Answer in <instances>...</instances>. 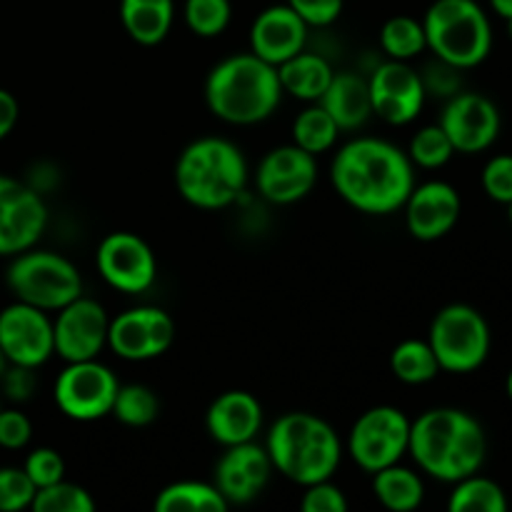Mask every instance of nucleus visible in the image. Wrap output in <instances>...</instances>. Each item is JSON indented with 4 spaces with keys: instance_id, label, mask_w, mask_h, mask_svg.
Returning <instances> with one entry per match:
<instances>
[{
    "instance_id": "22",
    "label": "nucleus",
    "mask_w": 512,
    "mask_h": 512,
    "mask_svg": "<svg viewBox=\"0 0 512 512\" xmlns=\"http://www.w3.org/2000/svg\"><path fill=\"white\" fill-rule=\"evenodd\" d=\"M205 428L210 438L225 448L248 443L263 428V408L255 395L245 390H228L210 403L205 413Z\"/></svg>"
},
{
    "instance_id": "47",
    "label": "nucleus",
    "mask_w": 512,
    "mask_h": 512,
    "mask_svg": "<svg viewBox=\"0 0 512 512\" xmlns=\"http://www.w3.org/2000/svg\"><path fill=\"white\" fill-rule=\"evenodd\" d=\"M505 20H508V35L512 38V18H505Z\"/></svg>"
},
{
    "instance_id": "6",
    "label": "nucleus",
    "mask_w": 512,
    "mask_h": 512,
    "mask_svg": "<svg viewBox=\"0 0 512 512\" xmlns=\"http://www.w3.org/2000/svg\"><path fill=\"white\" fill-rule=\"evenodd\" d=\"M423 28L428 48L458 70L480 65L493 48L490 20L475 0H435Z\"/></svg>"
},
{
    "instance_id": "4",
    "label": "nucleus",
    "mask_w": 512,
    "mask_h": 512,
    "mask_svg": "<svg viewBox=\"0 0 512 512\" xmlns=\"http://www.w3.org/2000/svg\"><path fill=\"white\" fill-rule=\"evenodd\" d=\"M265 450L273 470L298 485L330 480L343 458L338 433L313 413H285L273 423Z\"/></svg>"
},
{
    "instance_id": "49",
    "label": "nucleus",
    "mask_w": 512,
    "mask_h": 512,
    "mask_svg": "<svg viewBox=\"0 0 512 512\" xmlns=\"http://www.w3.org/2000/svg\"><path fill=\"white\" fill-rule=\"evenodd\" d=\"M0 408H3V405H0Z\"/></svg>"
},
{
    "instance_id": "8",
    "label": "nucleus",
    "mask_w": 512,
    "mask_h": 512,
    "mask_svg": "<svg viewBox=\"0 0 512 512\" xmlns=\"http://www.w3.org/2000/svg\"><path fill=\"white\" fill-rule=\"evenodd\" d=\"M428 343L440 370L473 373L490 355V328L483 315L463 303L445 305L430 323Z\"/></svg>"
},
{
    "instance_id": "3",
    "label": "nucleus",
    "mask_w": 512,
    "mask_h": 512,
    "mask_svg": "<svg viewBox=\"0 0 512 512\" xmlns=\"http://www.w3.org/2000/svg\"><path fill=\"white\" fill-rule=\"evenodd\" d=\"M283 98L278 68L250 53L230 55L210 70L205 103L215 118L233 125H253L270 118Z\"/></svg>"
},
{
    "instance_id": "11",
    "label": "nucleus",
    "mask_w": 512,
    "mask_h": 512,
    "mask_svg": "<svg viewBox=\"0 0 512 512\" xmlns=\"http://www.w3.org/2000/svg\"><path fill=\"white\" fill-rule=\"evenodd\" d=\"M48 225V208L30 185L0 173V255L33 248Z\"/></svg>"
},
{
    "instance_id": "43",
    "label": "nucleus",
    "mask_w": 512,
    "mask_h": 512,
    "mask_svg": "<svg viewBox=\"0 0 512 512\" xmlns=\"http://www.w3.org/2000/svg\"><path fill=\"white\" fill-rule=\"evenodd\" d=\"M20 115V105L15 100V95L10 90L0 88V140L8 138L13 133L15 123H18Z\"/></svg>"
},
{
    "instance_id": "24",
    "label": "nucleus",
    "mask_w": 512,
    "mask_h": 512,
    "mask_svg": "<svg viewBox=\"0 0 512 512\" xmlns=\"http://www.w3.org/2000/svg\"><path fill=\"white\" fill-rule=\"evenodd\" d=\"M333 75L335 70L330 68V63L323 55L305 53V50H300L298 55L278 65V78L283 93H290L298 100H310V103L323 98Z\"/></svg>"
},
{
    "instance_id": "46",
    "label": "nucleus",
    "mask_w": 512,
    "mask_h": 512,
    "mask_svg": "<svg viewBox=\"0 0 512 512\" xmlns=\"http://www.w3.org/2000/svg\"><path fill=\"white\" fill-rule=\"evenodd\" d=\"M505 390H508V398L512 400V370H510V375H508V383H505Z\"/></svg>"
},
{
    "instance_id": "41",
    "label": "nucleus",
    "mask_w": 512,
    "mask_h": 512,
    "mask_svg": "<svg viewBox=\"0 0 512 512\" xmlns=\"http://www.w3.org/2000/svg\"><path fill=\"white\" fill-rule=\"evenodd\" d=\"M308 25L323 28L335 23L343 13V0H285Z\"/></svg>"
},
{
    "instance_id": "13",
    "label": "nucleus",
    "mask_w": 512,
    "mask_h": 512,
    "mask_svg": "<svg viewBox=\"0 0 512 512\" xmlns=\"http://www.w3.org/2000/svg\"><path fill=\"white\" fill-rule=\"evenodd\" d=\"M175 340V323L160 308H130L110 320L108 345L118 358L143 363L168 353Z\"/></svg>"
},
{
    "instance_id": "19",
    "label": "nucleus",
    "mask_w": 512,
    "mask_h": 512,
    "mask_svg": "<svg viewBox=\"0 0 512 512\" xmlns=\"http://www.w3.org/2000/svg\"><path fill=\"white\" fill-rule=\"evenodd\" d=\"M273 463L268 450L255 445L253 440L230 445L223 458L215 465V488L220 490L228 505H245L260 495L268 485Z\"/></svg>"
},
{
    "instance_id": "16",
    "label": "nucleus",
    "mask_w": 512,
    "mask_h": 512,
    "mask_svg": "<svg viewBox=\"0 0 512 512\" xmlns=\"http://www.w3.org/2000/svg\"><path fill=\"white\" fill-rule=\"evenodd\" d=\"M255 183H258V193L275 205L303 200L318 183L315 155L305 153L295 143L280 145L260 160Z\"/></svg>"
},
{
    "instance_id": "48",
    "label": "nucleus",
    "mask_w": 512,
    "mask_h": 512,
    "mask_svg": "<svg viewBox=\"0 0 512 512\" xmlns=\"http://www.w3.org/2000/svg\"><path fill=\"white\" fill-rule=\"evenodd\" d=\"M508 218H510V223H512V200L508 203Z\"/></svg>"
},
{
    "instance_id": "39",
    "label": "nucleus",
    "mask_w": 512,
    "mask_h": 512,
    "mask_svg": "<svg viewBox=\"0 0 512 512\" xmlns=\"http://www.w3.org/2000/svg\"><path fill=\"white\" fill-rule=\"evenodd\" d=\"M303 510L305 512H345L348 510V500H345L343 490L333 485L330 480H320V483L305 485L303 493Z\"/></svg>"
},
{
    "instance_id": "33",
    "label": "nucleus",
    "mask_w": 512,
    "mask_h": 512,
    "mask_svg": "<svg viewBox=\"0 0 512 512\" xmlns=\"http://www.w3.org/2000/svg\"><path fill=\"white\" fill-rule=\"evenodd\" d=\"M30 510L35 512H93L95 500L80 485L58 480L53 485L35 490V498L30 503Z\"/></svg>"
},
{
    "instance_id": "31",
    "label": "nucleus",
    "mask_w": 512,
    "mask_h": 512,
    "mask_svg": "<svg viewBox=\"0 0 512 512\" xmlns=\"http://www.w3.org/2000/svg\"><path fill=\"white\" fill-rule=\"evenodd\" d=\"M380 45L390 60L408 63V60L418 58L428 48L423 20H415L410 15H395L380 30Z\"/></svg>"
},
{
    "instance_id": "17",
    "label": "nucleus",
    "mask_w": 512,
    "mask_h": 512,
    "mask_svg": "<svg viewBox=\"0 0 512 512\" xmlns=\"http://www.w3.org/2000/svg\"><path fill=\"white\" fill-rule=\"evenodd\" d=\"M373 113L390 125H405L425 105V80L405 60H388L368 80Z\"/></svg>"
},
{
    "instance_id": "14",
    "label": "nucleus",
    "mask_w": 512,
    "mask_h": 512,
    "mask_svg": "<svg viewBox=\"0 0 512 512\" xmlns=\"http://www.w3.org/2000/svg\"><path fill=\"white\" fill-rule=\"evenodd\" d=\"M100 275L120 293H145L155 283L158 263L150 245L135 233H110L95 253Z\"/></svg>"
},
{
    "instance_id": "40",
    "label": "nucleus",
    "mask_w": 512,
    "mask_h": 512,
    "mask_svg": "<svg viewBox=\"0 0 512 512\" xmlns=\"http://www.w3.org/2000/svg\"><path fill=\"white\" fill-rule=\"evenodd\" d=\"M33 438V423L20 410L0 408V448L23 450Z\"/></svg>"
},
{
    "instance_id": "36",
    "label": "nucleus",
    "mask_w": 512,
    "mask_h": 512,
    "mask_svg": "<svg viewBox=\"0 0 512 512\" xmlns=\"http://www.w3.org/2000/svg\"><path fill=\"white\" fill-rule=\"evenodd\" d=\"M33 480L23 468H0V512H18L30 508L35 498Z\"/></svg>"
},
{
    "instance_id": "30",
    "label": "nucleus",
    "mask_w": 512,
    "mask_h": 512,
    "mask_svg": "<svg viewBox=\"0 0 512 512\" xmlns=\"http://www.w3.org/2000/svg\"><path fill=\"white\" fill-rule=\"evenodd\" d=\"M338 135L340 128L323 105H310L293 123V143L310 155H320L333 148Z\"/></svg>"
},
{
    "instance_id": "34",
    "label": "nucleus",
    "mask_w": 512,
    "mask_h": 512,
    "mask_svg": "<svg viewBox=\"0 0 512 512\" xmlns=\"http://www.w3.org/2000/svg\"><path fill=\"white\" fill-rule=\"evenodd\" d=\"M453 153H455L453 143H450V138L445 135V130L440 128L438 123V125H425V128H420L418 133L413 135L408 158L413 160L415 165H420V168L435 170V168H443V165L453 158Z\"/></svg>"
},
{
    "instance_id": "12",
    "label": "nucleus",
    "mask_w": 512,
    "mask_h": 512,
    "mask_svg": "<svg viewBox=\"0 0 512 512\" xmlns=\"http://www.w3.org/2000/svg\"><path fill=\"white\" fill-rule=\"evenodd\" d=\"M0 350L10 365L38 370L55 353L53 320L45 310L15 300L0 310Z\"/></svg>"
},
{
    "instance_id": "35",
    "label": "nucleus",
    "mask_w": 512,
    "mask_h": 512,
    "mask_svg": "<svg viewBox=\"0 0 512 512\" xmlns=\"http://www.w3.org/2000/svg\"><path fill=\"white\" fill-rule=\"evenodd\" d=\"M230 0H185L183 18L188 28L200 38H215L230 23Z\"/></svg>"
},
{
    "instance_id": "45",
    "label": "nucleus",
    "mask_w": 512,
    "mask_h": 512,
    "mask_svg": "<svg viewBox=\"0 0 512 512\" xmlns=\"http://www.w3.org/2000/svg\"><path fill=\"white\" fill-rule=\"evenodd\" d=\"M8 358H5V353H3V350H0V378H3V373H5V370H8Z\"/></svg>"
},
{
    "instance_id": "38",
    "label": "nucleus",
    "mask_w": 512,
    "mask_h": 512,
    "mask_svg": "<svg viewBox=\"0 0 512 512\" xmlns=\"http://www.w3.org/2000/svg\"><path fill=\"white\" fill-rule=\"evenodd\" d=\"M483 188L498 203L512 200V155H495L483 170Z\"/></svg>"
},
{
    "instance_id": "21",
    "label": "nucleus",
    "mask_w": 512,
    "mask_h": 512,
    "mask_svg": "<svg viewBox=\"0 0 512 512\" xmlns=\"http://www.w3.org/2000/svg\"><path fill=\"white\" fill-rule=\"evenodd\" d=\"M305 40L308 23L288 3L265 8L250 28V50L275 68L298 55L305 48Z\"/></svg>"
},
{
    "instance_id": "23",
    "label": "nucleus",
    "mask_w": 512,
    "mask_h": 512,
    "mask_svg": "<svg viewBox=\"0 0 512 512\" xmlns=\"http://www.w3.org/2000/svg\"><path fill=\"white\" fill-rule=\"evenodd\" d=\"M320 105L328 110V115L340 130H358L373 115L368 80L358 73H350V70L335 73L328 90L320 98Z\"/></svg>"
},
{
    "instance_id": "2",
    "label": "nucleus",
    "mask_w": 512,
    "mask_h": 512,
    "mask_svg": "<svg viewBox=\"0 0 512 512\" xmlns=\"http://www.w3.org/2000/svg\"><path fill=\"white\" fill-rule=\"evenodd\" d=\"M408 453L430 478L458 483L483 468L488 438L465 410L433 408L410 423Z\"/></svg>"
},
{
    "instance_id": "42",
    "label": "nucleus",
    "mask_w": 512,
    "mask_h": 512,
    "mask_svg": "<svg viewBox=\"0 0 512 512\" xmlns=\"http://www.w3.org/2000/svg\"><path fill=\"white\" fill-rule=\"evenodd\" d=\"M0 388H3L5 398L15 400V403H25L33 398L38 380H35V368H25V365H8V370L0 378Z\"/></svg>"
},
{
    "instance_id": "7",
    "label": "nucleus",
    "mask_w": 512,
    "mask_h": 512,
    "mask_svg": "<svg viewBox=\"0 0 512 512\" xmlns=\"http://www.w3.org/2000/svg\"><path fill=\"white\" fill-rule=\"evenodd\" d=\"M10 293L20 303L35 305L45 313H58L70 300L83 295V278L68 258L50 250H23L13 255L5 273Z\"/></svg>"
},
{
    "instance_id": "37",
    "label": "nucleus",
    "mask_w": 512,
    "mask_h": 512,
    "mask_svg": "<svg viewBox=\"0 0 512 512\" xmlns=\"http://www.w3.org/2000/svg\"><path fill=\"white\" fill-rule=\"evenodd\" d=\"M23 470L33 480L35 488H45V485H53L65 478V460L53 448H35L25 458Z\"/></svg>"
},
{
    "instance_id": "44",
    "label": "nucleus",
    "mask_w": 512,
    "mask_h": 512,
    "mask_svg": "<svg viewBox=\"0 0 512 512\" xmlns=\"http://www.w3.org/2000/svg\"><path fill=\"white\" fill-rule=\"evenodd\" d=\"M490 5L500 18H512V0H490Z\"/></svg>"
},
{
    "instance_id": "32",
    "label": "nucleus",
    "mask_w": 512,
    "mask_h": 512,
    "mask_svg": "<svg viewBox=\"0 0 512 512\" xmlns=\"http://www.w3.org/2000/svg\"><path fill=\"white\" fill-rule=\"evenodd\" d=\"M158 410V395H155L148 385L130 383L120 385L110 413H113L123 425H130V428H145V425H150L158 418Z\"/></svg>"
},
{
    "instance_id": "1",
    "label": "nucleus",
    "mask_w": 512,
    "mask_h": 512,
    "mask_svg": "<svg viewBox=\"0 0 512 512\" xmlns=\"http://www.w3.org/2000/svg\"><path fill=\"white\" fill-rule=\"evenodd\" d=\"M330 180L345 203L368 215L395 213L415 188L413 160L380 138H355L343 145L330 165Z\"/></svg>"
},
{
    "instance_id": "9",
    "label": "nucleus",
    "mask_w": 512,
    "mask_h": 512,
    "mask_svg": "<svg viewBox=\"0 0 512 512\" xmlns=\"http://www.w3.org/2000/svg\"><path fill=\"white\" fill-rule=\"evenodd\" d=\"M410 423L403 410L375 405L355 420L348 438V453L365 473H378L400 463L410 445Z\"/></svg>"
},
{
    "instance_id": "27",
    "label": "nucleus",
    "mask_w": 512,
    "mask_h": 512,
    "mask_svg": "<svg viewBox=\"0 0 512 512\" xmlns=\"http://www.w3.org/2000/svg\"><path fill=\"white\" fill-rule=\"evenodd\" d=\"M153 508L158 512H225L230 505L215 485L180 480L160 490Z\"/></svg>"
},
{
    "instance_id": "25",
    "label": "nucleus",
    "mask_w": 512,
    "mask_h": 512,
    "mask_svg": "<svg viewBox=\"0 0 512 512\" xmlns=\"http://www.w3.org/2000/svg\"><path fill=\"white\" fill-rule=\"evenodd\" d=\"M173 0H120V20L135 43L158 45L173 28Z\"/></svg>"
},
{
    "instance_id": "26",
    "label": "nucleus",
    "mask_w": 512,
    "mask_h": 512,
    "mask_svg": "<svg viewBox=\"0 0 512 512\" xmlns=\"http://www.w3.org/2000/svg\"><path fill=\"white\" fill-rule=\"evenodd\" d=\"M373 493L385 508L395 512H408L420 508V503H423L425 498V488L420 475L398 463L373 473Z\"/></svg>"
},
{
    "instance_id": "29",
    "label": "nucleus",
    "mask_w": 512,
    "mask_h": 512,
    "mask_svg": "<svg viewBox=\"0 0 512 512\" xmlns=\"http://www.w3.org/2000/svg\"><path fill=\"white\" fill-rule=\"evenodd\" d=\"M390 370L403 383L423 385L440 373V363L428 340H403L390 355Z\"/></svg>"
},
{
    "instance_id": "20",
    "label": "nucleus",
    "mask_w": 512,
    "mask_h": 512,
    "mask_svg": "<svg viewBox=\"0 0 512 512\" xmlns=\"http://www.w3.org/2000/svg\"><path fill=\"white\" fill-rule=\"evenodd\" d=\"M460 210H463V203H460L458 190L443 180H430L410 190L405 200V225L413 238L430 243L455 228Z\"/></svg>"
},
{
    "instance_id": "28",
    "label": "nucleus",
    "mask_w": 512,
    "mask_h": 512,
    "mask_svg": "<svg viewBox=\"0 0 512 512\" xmlns=\"http://www.w3.org/2000/svg\"><path fill=\"white\" fill-rule=\"evenodd\" d=\"M448 508L453 512H505L508 498L495 480L480 478L478 473H473L455 483Z\"/></svg>"
},
{
    "instance_id": "10",
    "label": "nucleus",
    "mask_w": 512,
    "mask_h": 512,
    "mask_svg": "<svg viewBox=\"0 0 512 512\" xmlns=\"http://www.w3.org/2000/svg\"><path fill=\"white\" fill-rule=\"evenodd\" d=\"M118 388V378L108 365L98 363V358L78 360L68 363V368L58 375L53 398L65 418L90 423L110 415Z\"/></svg>"
},
{
    "instance_id": "15",
    "label": "nucleus",
    "mask_w": 512,
    "mask_h": 512,
    "mask_svg": "<svg viewBox=\"0 0 512 512\" xmlns=\"http://www.w3.org/2000/svg\"><path fill=\"white\" fill-rule=\"evenodd\" d=\"M108 325L110 318L100 303L83 295L70 300L65 308L58 310V318L53 323L55 353L65 363L95 360L100 350L108 345Z\"/></svg>"
},
{
    "instance_id": "18",
    "label": "nucleus",
    "mask_w": 512,
    "mask_h": 512,
    "mask_svg": "<svg viewBox=\"0 0 512 512\" xmlns=\"http://www.w3.org/2000/svg\"><path fill=\"white\" fill-rule=\"evenodd\" d=\"M440 128L453 143L455 153H480L495 143L500 133V113L490 98L480 93H458L440 115Z\"/></svg>"
},
{
    "instance_id": "5",
    "label": "nucleus",
    "mask_w": 512,
    "mask_h": 512,
    "mask_svg": "<svg viewBox=\"0 0 512 512\" xmlns=\"http://www.w3.org/2000/svg\"><path fill=\"white\" fill-rule=\"evenodd\" d=\"M175 185L195 208H228L248 185V163L238 145L230 140L198 138L175 163Z\"/></svg>"
}]
</instances>
